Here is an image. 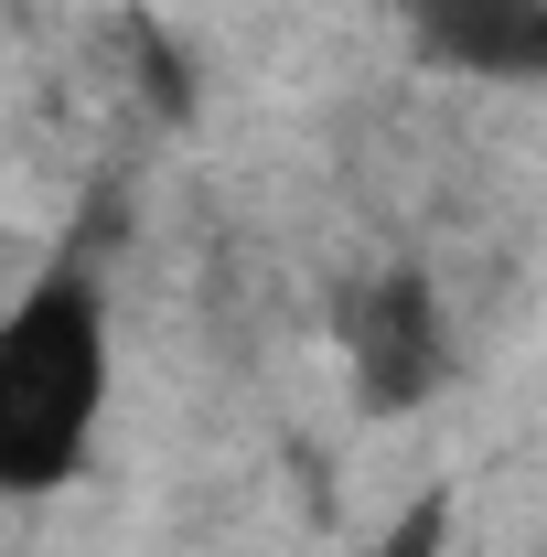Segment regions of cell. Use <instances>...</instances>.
Masks as SVG:
<instances>
[{"instance_id": "1", "label": "cell", "mask_w": 547, "mask_h": 557, "mask_svg": "<svg viewBox=\"0 0 547 557\" xmlns=\"http://www.w3.org/2000/svg\"><path fill=\"white\" fill-rule=\"evenodd\" d=\"M108 386H119V344L86 258L0 300V493H65L97 450Z\"/></svg>"}, {"instance_id": "2", "label": "cell", "mask_w": 547, "mask_h": 557, "mask_svg": "<svg viewBox=\"0 0 547 557\" xmlns=\"http://www.w3.org/2000/svg\"><path fill=\"white\" fill-rule=\"evenodd\" d=\"M343 364H354V397L376 418H409L451 386V311H440V278L429 269H365L333 311Z\"/></svg>"}, {"instance_id": "3", "label": "cell", "mask_w": 547, "mask_h": 557, "mask_svg": "<svg viewBox=\"0 0 547 557\" xmlns=\"http://www.w3.org/2000/svg\"><path fill=\"white\" fill-rule=\"evenodd\" d=\"M418 65L462 86H537L547 75V0H409Z\"/></svg>"}]
</instances>
